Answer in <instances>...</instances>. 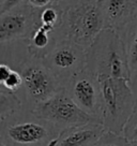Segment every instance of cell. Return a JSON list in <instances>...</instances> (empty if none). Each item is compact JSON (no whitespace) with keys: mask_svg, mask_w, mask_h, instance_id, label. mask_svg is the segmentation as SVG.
<instances>
[{"mask_svg":"<svg viewBox=\"0 0 137 146\" xmlns=\"http://www.w3.org/2000/svg\"><path fill=\"white\" fill-rule=\"evenodd\" d=\"M103 101L104 121L109 128L121 129L132 111L133 94L126 78H115L106 73L97 75Z\"/></svg>","mask_w":137,"mask_h":146,"instance_id":"obj_1","label":"cell"},{"mask_svg":"<svg viewBox=\"0 0 137 146\" xmlns=\"http://www.w3.org/2000/svg\"><path fill=\"white\" fill-rule=\"evenodd\" d=\"M34 115L41 119L64 125H85L90 123L93 117L71 99L64 92H58L42 101L33 110Z\"/></svg>","mask_w":137,"mask_h":146,"instance_id":"obj_2","label":"cell"},{"mask_svg":"<svg viewBox=\"0 0 137 146\" xmlns=\"http://www.w3.org/2000/svg\"><path fill=\"white\" fill-rule=\"evenodd\" d=\"M103 26V16L96 5H84L74 9L68 16V36L80 46L91 44Z\"/></svg>","mask_w":137,"mask_h":146,"instance_id":"obj_3","label":"cell"},{"mask_svg":"<svg viewBox=\"0 0 137 146\" xmlns=\"http://www.w3.org/2000/svg\"><path fill=\"white\" fill-rule=\"evenodd\" d=\"M28 94L38 102L47 100L55 95V78L48 68L41 64H31L22 73Z\"/></svg>","mask_w":137,"mask_h":146,"instance_id":"obj_4","label":"cell"},{"mask_svg":"<svg viewBox=\"0 0 137 146\" xmlns=\"http://www.w3.org/2000/svg\"><path fill=\"white\" fill-rule=\"evenodd\" d=\"M51 72L60 76L70 75L80 70L84 64V53L77 44L62 43L56 47L46 58Z\"/></svg>","mask_w":137,"mask_h":146,"instance_id":"obj_5","label":"cell"},{"mask_svg":"<svg viewBox=\"0 0 137 146\" xmlns=\"http://www.w3.org/2000/svg\"><path fill=\"white\" fill-rule=\"evenodd\" d=\"M106 59L103 61L105 72L115 78H126L128 80V66L123 56V50L121 47V43L116 38L113 39V45H109Z\"/></svg>","mask_w":137,"mask_h":146,"instance_id":"obj_6","label":"cell"},{"mask_svg":"<svg viewBox=\"0 0 137 146\" xmlns=\"http://www.w3.org/2000/svg\"><path fill=\"white\" fill-rule=\"evenodd\" d=\"M75 102L89 114H94L97 105V96L94 84L90 78H79L73 87Z\"/></svg>","mask_w":137,"mask_h":146,"instance_id":"obj_7","label":"cell"},{"mask_svg":"<svg viewBox=\"0 0 137 146\" xmlns=\"http://www.w3.org/2000/svg\"><path fill=\"white\" fill-rule=\"evenodd\" d=\"M8 135L14 142L19 144H32L43 140L47 135V131L41 125L24 123L10 127Z\"/></svg>","mask_w":137,"mask_h":146,"instance_id":"obj_8","label":"cell"},{"mask_svg":"<svg viewBox=\"0 0 137 146\" xmlns=\"http://www.w3.org/2000/svg\"><path fill=\"white\" fill-rule=\"evenodd\" d=\"M27 17L20 13L1 14L0 19V41L5 42L26 33Z\"/></svg>","mask_w":137,"mask_h":146,"instance_id":"obj_9","label":"cell"},{"mask_svg":"<svg viewBox=\"0 0 137 146\" xmlns=\"http://www.w3.org/2000/svg\"><path fill=\"white\" fill-rule=\"evenodd\" d=\"M101 130L102 129L97 126L77 129L64 137L59 143V146H87L100 137Z\"/></svg>","mask_w":137,"mask_h":146,"instance_id":"obj_10","label":"cell"},{"mask_svg":"<svg viewBox=\"0 0 137 146\" xmlns=\"http://www.w3.org/2000/svg\"><path fill=\"white\" fill-rule=\"evenodd\" d=\"M131 0H107L106 14L109 21L116 22L123 17Z\"/></svg>","mask_w":137,"mask_h":146,"instance_id":"obj_11","label":"cell"},{"mask_svg":"<svg viewBox=\"0 0 137 146\" xmlns=\"http://www.w3.org/2000/svg\"><path fill=\"white\" fill-rule=\"evenodd\" d=\"M53 27L42 25L36 30L34 35L32 36V44L37 48H44L48 45L49 43V38H48V32L51 31Z\"/></svg>","mask_w":137,"mask_h":146,"instance_id":"obj_12","label":"cell"},{"mask_svg":"<svg viewBox=\"0 0 137 146\" xmlns=\"http://www.w3.org/2000/svg\"><path fill=\"white\" fill-rule=\"evenodd\" d=\"M24 82L23 75L19 74L16 71H12L10 73V75L5 78L3 82H1V84L9 90H16Z\"/></svg>","mask_w":137,"mask_h":146,"instance_id":"obj_13","label":"cell"},{"mask_svg":"<svg viewBox=\"0 0 137 146\" xmlns=\"http://www.w3.org/2000/svg\"><path fill=\"white\" fill-rule=\"evenodd\" d=\"M57 19H58V13L53 8L45 9L41 15L42 25H46V26H49L53 28L55 26V24L57 23Z\"/></svg>","mask_w":137,"mask_h":146,"instance_id":"obj_14","label":"cell"},{"mask_svg":"<svg viewBox=\"0 0 137 146\" xmlns=\"http://www.w3.org/2000/svg\"><path fill=\"white\" fill-rule=\"evenodd\" d=\"M22 0H5L1 8V14H5L9 12L11 9H13L15 5H17Z\"/></svg>","mask_w":137,"mask_h":146,"instance_id":"obj_15","label":"cell"},{"mask_svg":"<svg viewBox=\"0 0 137 146\" xmlns=\"http://www.w3.org/2000/svg\"><path fill=\"white\" fill-rule=\"evenodd\" d=\"M130 61L133 66L137 64V36L133 42L132 46H131V52H130Z\"/></svg>","mask_w":137,"mask_h":146,"instance_id":"obj_16","label":"cell"},{"mask_svg":"<svg viewBox=\"0 0 137 146\" xmlns=\"http://www.w3.org/2000/svg\"><path fill=\"white\" fill-rule=\"evenodd\" d=\"M11 72H12V70L9 68V66L5 64H0V82H3L5 78L9 76Z\"/></svg>","mask_w":137,"mask_h":146,"instance_id":"obj_17","label":"cell"},{"mask_svg":"<svg viewBox=\"0 0 137 146\" xmlns=\"http://www.w3.org/2000/svg\"><path fill=\"white\" fill-rule=\"evenodd\" d=\"M32 5L34 7H44V5H48L50 2V0H28Z\"/></svg>","mask_w":137,"mask_h":146,"instance_id":"obj_18","label":"cell"},{"mask_svg":"<svg viewBox=\"0 0 137 146\" xmlns=\"http://www.w3.org/2000/svg\"><path fill=\"white\" fill-rule=\"evenodd\" d=\"M100 146H119V145L116 144V143H104V144H102Z\"/></svg>","mask_w":137,"mask_h":146,"instance_id":"obj_19","label":"cell"},{"mask_svg":"<svg viewBox=\"0 0 137 146\" xmlns=\"http://www.w3.org/2000/svg\"><path fill=\"white\" fill-rule=\"evenodd\" d=\"M133 134H134V137H135V139H137V123H136V126L134 127V130H133Z\"/></svg>","mask_w":137,"mask_h":146,"instance_id":"obj_20","label":"cell"},{"mask_svg":"<svg viewBox=\"0 0 137 146\" xmlns=\"http://www.w3.org/2000/svg\"><path fill=\"white\" fill-rule=\"evenodd\" d=\"M0 146H5V144H2V143H1V145H0Z\"/></svg>","mask_w":137,"mask_h":146,"instance_id":"obj_21","label":"cell"},{"mask_svg":"<svg viewBox=\"0 0 137 146\" xmlns=\"http://www.w3.org/2000/svg\"><path fill=\"white\" fill-rule=\"evenodd\" d=\"M54 1H55V0H54Z\"/></svg>","mask_w":137,"mask_h":146,"instance_id":"obj_22","label":"cell"}]
</instances>
